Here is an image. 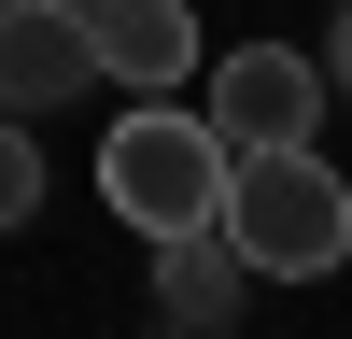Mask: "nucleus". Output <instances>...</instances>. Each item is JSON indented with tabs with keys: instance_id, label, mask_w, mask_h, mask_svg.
<instances>
[{
	"instance_id": "nucleus-1",
	"label": "nucleus",
	"mask_w": 352,
	"mask_h": 339,
	"mask_svg": "<svg viewBox=\"0 0 352 339\" xmlns=\"http://www.w3.org/2000/svg\"><path fill=\"white\" fill-rule=\"evenodd\" d=\"M226 240H240L254 282H324L352 254V184L310 141H282V156H226Z\"/></svg>"
},
{
	"instance_id": "nucleus-2",
	"label": "nucleus",
	"mask_w": 352,
	"mask_h": 339,
	"mask_svg": "<svg viewBox=\"0 0 352 339\" xmlns=\"http://www.w3.org/2000/svg\"><path fill=\"white\" fill-rule=\"evenodd\" d=\"M99 198L141 226V240L226 226V141H212V113H184V99H141L127 127L99 141Z\"/></svg>"
},
{
	"instance_id": "nucleus-3",
	"label": "nucleus",
	"mask_w": 352,
	"mask_h": 339,
	"mask_svg": "<svg viewBox=\"0 0 352 339\" xmlns=\"http://www.w3.org/2000/svg\"><path fill=\"white\" fill-rule=\"evenodd\" d=\"M212 141L226 156H282V141H310L324 127V71H310L296 43H240V56H212Z\"/></svg>"
},
{
	"instance_id": "nucleus-4",
	"label": "nucleus",
	"mask_w": 352,
	"mask_h": 339,
	"mask_svg": "<svg viewBox=\"0 0 352 339\" xmlns=\"http://www.w3.org/2000/svg\"><path fill=\"white\" fill-rule=\"evenodd\" d=\"M99 85V28L85 0H0V113H56Z\"/></svg>"
},
{
	"instance_id": "nucleus-5",
	"label": "nucleus",
	"mask_w": 352,
	"mask_h": 339,
	"mask_svg": "<svg viewBox=\"0 0 352 339\" xmlns=\"http://www.w3.org/2000/svg\"><path fill=\"white\" fill-rule=\"evenodd\" d=\"M85 28H99V71L141 85V99H169V85L197 71V14L184 0H85Z\"/></svg>"
},
{
	"instance_id": "nucleus-6",
	"label": "nucleus",
	"mask_w": 352,
	"mask_h": 339,
	"mask_svg": "<svg viewBox=\"0 0 352 339\" xmlns=\"http://www.w3.org/2000/svg\"><path fill=\"white\" fill-rule=\"evenodd\" d=\"M254 297V269H240V240L226 226H184V240H155V311L184 339H226V311Z\"/></svg>"
},
{
	"instance_id": "nucleus-7",
	"label": "nucleus",
	"mask_w": 352,
	"mask_h": 339,
	"mask_svg": "<svg viewBox=\"0 0 352 339\" xmlns=\"http://www.w3.org/2000/svg\"><path fill=\"white\" fill-rule=\"evenodd\" d=\"M43 212V141H28V113H0V226Z\"/></svg>"
},
{
	"instance_id": "nucleus-8",
	"label": "nucleus",
	"mask_w": 352,
	"mask_h": 339,
	"mask_svg": "<svg viewBox=\"0 0 352 339\" xmlns=\"http://www.w3.org/2000/svg\"><path fill=\"white\" fill-rule=\"evenodd\" d=\"M324 85L352 99V0H338V28H324Z\"/></svg>"
},
{
	"instance_id": "nucleus-9",
	"label": "nucleus",
	"mask_w": 352,
	"mask_h": 339,
	"mask_svg": "<svg viewBox=\"0 0 352 339\" xmlns=\"http://www.w3.org/2000/svg\"><path fill=\"white\" fill-rule=\"evenodd\" d=\"M155 339H184V325H155Z\"/></svg>"
}]
</instances>
